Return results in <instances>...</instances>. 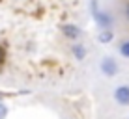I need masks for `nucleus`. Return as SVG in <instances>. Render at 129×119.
Returning <instances> with one entry per match:
<instances>
[{"label":"nucleus","instance_id":"obj_7","mask_svg":"<svg viewBox=\"0 0 129 119\" xmlns=\"http://www.w3.org/2000/svg\"><path fill=\"white\" fill-rule=\"evenodd\" d=\"M120 54H122L123 58H129V39L120 45Z\"/></svg>","mask_w":129,"mask_h":119},{"label":"nucleus","instance_id":"obj_9","mask_svg":"<svg viewBox=\"0 0 129 119\" xmlns=\"http://www.w3.org/2000/svg\"><path fill=\"white\" fill-rule=\"evenodd\" d=\"M127 19H129V8H127Z\"/></svg>","mask_w":129,"mask_h":119},{"label":"nucleus","instance_id":"obj_5","mask_svg":"<svg viewBox=\"0 0 129 119\" xmlns=\"http://www.w3.org/2000/svg\"><path fill=\"white\" fill-rule=\"evenodd\" d=\"M73 54L77 60H84L86 58V47L82 45V43H77V45H73Z\"/></svg>","mask_w":129,"mask_h":119},{"label":"nucleus","instance_id":"obj_4","mask_svg":"<svg viewBox=\"0 0 129 119\" xmlns=\"http://www.w3.org/2000/svg\"><path fill=\"white\" fill-rule=\"evenodd\" d=\"M62 32H64V36L69 37V39H77L79 36H81V28H79V26H73V24L64 26V28H62Z\"/></svg>","mask_w":129,"mask_h":119},{"label":"nucleus","instance_id":"obj_2","mask_svg":"<svg viewBox=\"0 0 129 119\" xmlns=\"http://www.w3.org/2000/svg\"><path fill=\"white\" fill-rule=\"evenodd\" d=\"M114 100L122 106H129V86L123 84V86H118L114 89Z\"/></svg>","mask_w":129,"mask_h":119},{"label":"nucleus","instance_id":"obj_8","mask_svg":"<svg viewBox=\"0 0 129 119\" xmlns=\"http://www.w3.org/2000/svg\"><path fill=\"white\" fill-rule=\"evenodd\" d=\"M6 115H8V106L4 102H0V119H6Z\"/></svg>","mask_w":129,"mask_h":119},{"label":"nucleus","instance_id":"obj_3","mask_svg":"<svg viewBox=\"0 0 129 119\" xmlns=\"http://www.w3.org/2000/svg\"><path fill=\"white\" fill-rule=\"evenodd\" d=\"M94 19H95V23L101 26L103 30H109L110 28V24H112V19H110V15L109 13H103V11H94Z\"/></svg>","mask_w":129,"mask_h":119},{"label":"nucleus","instance_id":"obj_6","mask_svg":"<svg viewBox=\"0 0 129 119\" xmlns=\"http://www.w3.org/2000/svg\"><path fill=\"white\" fill-rule=\"evenodd\" d=\"M112 37H114V34H112V30H101V34H99V43H109V41H112Z\"/></svg>","mask_w":129,"mask_h":119},{"label":"nucleus","instance_id":"obj_1","mask_svg":"<svg viewBox=\"0 0 129 119\" xmlns=\"http://www.w3.org/2000/svg\"><path fill=\"white\" fill-rule=\"evenodd\" d=\"M101 73L107 74V76H116L118 74V63L114 58H110V56H107V58L101 60Z\"/></svg>","mask_w":129,"mask_h":119}]
</instances>
